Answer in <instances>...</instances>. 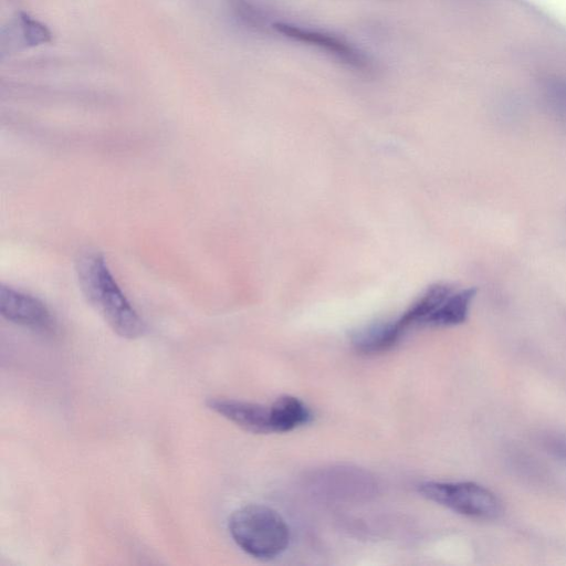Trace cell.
Masks as SVG:
<instances>
[{
  "instance_id": "1",
  "label": "cell",
  "mask_w": 566,
  "mask_h": 566,
  "mask_svg": "<svg viewBox=\"0 0 566 566\" xmlns=\"http://www.w3.org/2000/svg\"><path fill=\"white\" fill-rule=\"evenodd\" d=\"M81 291L110 328L124 339H138L145 332L139 313L125 297L113 278L106 259L98 251L89 250L77 261Z\"/></svg>"
},
{
  "instance_id": "2",
  "label": "cell",
  "mask_w": 566,
  "mask_h": 566,
  "mask_svg": "<svg viewBox=\"0 0 566 566\" xmlns=\"http://www.w3.org/2000/svg\"><path fill=\"white\" fill-rule=\"evenodd\" d=\"M228 528L238 547L258 560H274L289 547L288 524L266 506L249 505L236 510Z\"/></svg>"
},
{
  "instance_id": "3",
  "label": "cell",
  "mask_w": 566,
  "mask_h": 566,
  "mask_svg": "<svg viewBox=\"0 0 566 566\" xmlns=\"http://www.w3.org/2000/svg\"><path fill=\"white\" fill-rule=\"evenodd\" d=\"M421 494L461 516L476 520H495L503 512L502 502L488 488L476 482L428 481L419 486Z\"/></svg>"
},
{
  "instance_id": "4",
  "label": "cell",
  "mask_w": 566,
  "mask_h": 566,
  "mask_svg": "<svg viewBox=\"0 0 566 566\" xmlns=\"http://www.w3.org/2000/svg\"><path fill=\"white\" fill-rule=\"evenodd\" d=\"M272 29L290 43L317 51L343 67L355 71L371 68L372 61L362 48L332 31L292 22H277Z\"/></svg>"
},
{
  "instance_id": "5",
  "label": "cell",
  "mask_w": 566,
  "mask_h": 566,
  "mask_svg": "<svg viewBox=\"0 0 566 566\" xmlns=\"http://www.w3.org/2000/svg\"><path fill=\"white\" fill-rule=\"evenodd\" d=\"M0 313L7 321L37 333L57 332V322L44 302L10 287H0Z\"/></svg>"
},
{
  "instance_id": "6",
  "label": "cell",
  "mask_w": 566,
  "mask_h": 566,
  "mask_svg": "<svg viewBox=\"0 0 566 566\" xmlns=\"http://www.w3.org/2000/svg\"><path fill=\"white\" fill-rule=\"evenodd\" d=\"M207 405L212 411L249 433H274L271 426L270 406L230 400V398H211Z\"/></svg>"
},
{
  "instance_id": "7",
  "label": "cell",
  "mask_w": 566,
  "mask_h": 566,
  "mask_svg": "<svg viewBox=\"0 0 566 566\" xmlns=\"http://www.w3.org/2000/svg\"><path fill=\"white\" fill-rule=\"evenodd\" d=\"M320 490L327 491L333 497H356L370 494V477L360 470L337 468L326 471V474L314 478Z\"/></svg>"
},
{
  "instance_id": "8",
  "label": "cell",
  "mask_w": 566,
  "mask_h": 566,
  "mask_svg": "<svg viewBox=\"0 0 566 566\" xmlns=\"http://www.w3.org/2000/svg\"><path fill=\"white\" fill-rule=\"evenodd\" d=\"M477 292L476 288H456L427 320L425 327L450 328L463 324L468 319Z\"/></svg>"
},
{
  "instance_id": "9",
  "label": "cell",
  "mask_w": 566,
  "mask_h": 566,
  "mask_svg": "<svg viewBox=\"0 0 566 566\" xmlns=\"http://www.w3.org/2000/svg\"><path fill=\"white\" fill-rule=\"evenodd\" d=\"M271 426L274 433H288L311 422L308 406L293 396H281L270 406Z\"/></svg>"
},
{
  "instance_id": "10",
  "label": "cell",
  "mask_w": 566,
  "mask_h": 566,
  "mask_svg": "<svg viewBox=\"0 0 566 566\" xmlns=\"http://www.w3.org/2000/svg\"><path fill=\"white\" fill-rule=\"evenodd\" d=\"M400 342L391 322L370 324L352 334L354 348L365 354L389 351Z\"/></svg>"
},
{
  "instance_id": "11",
  "label": "cell",
  "mask_w": 566,
  "mask_h": 566,
  "mask_svg": "<svg viewBox=\"0 0 566 566\" xmlns=\"http://www.w3.org/2000/svg\"><path fill=\"white\" fill-rule=\"evenodd\" d=\"M542 98L553 117L566 123V79L555 77L545 81Z\"/></svg>"
},
{
  "instance_id": "12",
  "label": "cell",
  "mask_w": 566,
  "mask_h": 566,
  "mask_svg": "<svg viewBox=\"0 0 566 566\" xmlns=\"http://www.w3.org/2000/svg\"><path fill=\"white\" fill-rule=\"evenodd\" d=\"M15 27V36L19 35V40L23 41L25 46H39L50 41L48 28L26 14L19 16Z\"/></svg>"
},
{
  "instance_id": "13",
  "label": "cell",
  "mask_w": 566,
  "mask_h": 566,
  "mask_svg": "<svg viewBox=\"0 0 566 566\" xmlns=\"http://www.w3.org/2000/svg\"><path fill=\"white\" fill-rule=\"evenodd\" d=\"M543 445L550 455L566 464V434H549L544 437Z\"/></svg>"
}]
</instances>
